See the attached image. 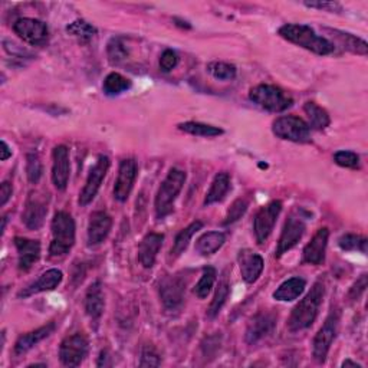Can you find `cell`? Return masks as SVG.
I'll return each instance as SVG.
<instances>
[{
	"label": "cell",
	"mask_w": 368,
	"mask_h": 368,
	"mask_svg": "<svg viewBox=\"0 0 368 368\" xmlns=\"http://www.w3.org/2000/svg\"><path fill=\"white\" fill-rule=\"evenodd\" d=\"M278 33L285 41L297 45V47H301L317 55H321V56L333 54L336 49L333 42H329L326 38H324V36H319L308 25L288 23V25H283L282 27H279Z\"/></svg>",
	"instance_id": "6da1fadb"
},
{
	"label": "cell",
	"mask_w": 368,
	"mask_h": 368,
	"mask_svg": "<svg viewBox=\"0 0 368 368\" xmlns=\"http://www.w3.org/2000/svg\"><path fill=\"white\" fill-rule=\"evenodd\" d=\"M324 295L325 288L322 282H315L311 290L307 293V297L300 301V304L292 309L289 315L288 329L290 333H298V331L307 329L315 322L324 301Z\"/></svg>",
	"instance_id": "7a4b0ae2"
},
{
	"label": "cell",
	"mask_w": 368,
	"mask_h": 368,
	"mask_svg": "<svg viewBox=\"0 0 368 368\" xmlns=\"http://www.w3.org/2000/svg\"><path fill=\"white\" fill-rule=\"evenodd\" d=\"M186 178H188L186 171H183L180 168H171L168 171L167 177L161 183L154 202L156 214L159 219H163L173 211L174 202L180 195L184 183H186Z\"/></svg>",
	"instance_id": "3957f363"
},
{
	"label": "cell",
	"mask_w": 368,
	"mask_h": 368,
	"mask_svg": "<svg viewBox=\"0 0 368 368\" xmlns=\"http://www.w3.org/2000/svg\"><path fill=\"white\" fill-rule=\"evenodd\" d=\"M52 242L49 253L52 256L66 254L75 243V222L69 213L58 211L52 219Z\"/></svg>",
	"instance_id": "277c9868"
},
{
	"label": "cell",
	"mask_w": 368,
	"mask_h": 368,
	"mask_svg": "<svg viewBox=\"0 0 368 368\" xmlns=\"http://www.w3.org/2000/svg\"><path fill=\"white\" fill-rule=\"evenodd\" d=\"M249 98L269 113H282L292 105V98L275 85H257L250 90Z\"/></svg>",
	"instance_id": "5b68a950"
},
{
	"label": "cell",
	"mask_w": 368,
	"mask_h": 368,
	"mask_svg": "<svg viewBox=\"0 0 368 368\" xmlns=\"http://www.w3.org/2000/svg\"><path fill=\"white\" fill-rule=\"evenodd\" d=\"M188 276L184 274H176L166 276L160 283V298L166 311H178L183 307L186 297Z\"/></svg>",
	"instance_id": "8992f818"
},
{
	"label": "cell",
	"mask_w": 368,
	"mask_h": 368,
	"mask_svg": "<svg viewBox=\"0 0 368 368\" xmlns=\"http://www.w3.org/2000/svg\"><path fill=\"white\" fill-rule=\"evenodd\" d=\"M338 324H340V314H338V311L333 309L328 315V318L325 319L321 329L318 331V334L315 336L314 343H312V355L317 362H319V364L325 362L326 355L331 350V345H333V343L337 337Z\"/></svg>",
	"instance_id": "52a82bcc"
},
{
	"label": "cell",
	"mask_w": 368,
	"mask_h": 368,
	"mask_svg": "<svg viewBox=\"0 0 368 368\" xmlns=\"http://www.w3.org/2000/svg\"><path fill=\"white\" fill-rule=\"evenodd\" d=\"M272 131L278 138L292 142H308L311 140V127L295 116L276 118L272 124Z\"/></svg>",
	"instance_id": "ba28073f"
},
{
	"label": "cell",
	"mask_w": 368,
	"mask_h": 368,
	"mask_svg": "<svg viewBox=\"0 0 368 368\" xmlns=\"http://www.w3.org/2000/svg\"><path fill=\"white\" fill-rule=\"evenodd\" d=\"M282 211V203L279 200H274L271 203H268L266 206L261 207L259 211L256 213L254 216V222H253V231H254V238L256 242L259 245H264L268 238L271 236L276 220L279 217Z\"/></svg>",
	"instance_id": "9c48e42d"
},
{
	"label": "cell",
	"mask_w": 368,
	"mask_h": 368,
	"mask_svg": "<svg viewBox=\"0 0 368 368\" xmlns=\"http://www.w3.org/2000/svg\"><path fill=\"white\" fill-rule=\"evenodd\" d=\"M307 231V222L305 217L301 213H292L288 220L285 222V226L282 229L278 246H276V252L275 256L281 257L282 254H285L288 250H290L293 246H295L304 236Z\"/></svg>",
	"instance_id": "30bf717a"
},
{
	"label": "cell",
	"mask_w": 368,
	"mask_h": 368,
	"mask_svg": "<svg viewBox=\"0 0 368 368\" xmlns=\"http://www.w3.org/2000/svg\"><path fill=\"white\" fill-rule=\"evenodd\" d=\"M90 344L84 334H73L66 337L59 347V360L62 365L73 368L81 365L88 355Z\"/></svg>",
	"instance_id": "8fae6325"
},
{
	"label": "cell",
	"mask_w": 368,
	"mask_h": 368,
	"mask_svg": "<svg viewBox=\"0 0 368 368\" xmlns=\"http://www.w3.org/2000/svg\"><path fill=\"white\" fill-rule=\"evenodd\" d=\"M13 30L19 38L33 47L47 44L49 38V29L45 22L32 18H22L13 23Z\"/></svg>",
	"instance_id": "7c38bea8"
},
{
	"label": "cell",
	"mask_w": 368,
	"mask_h": 368,
	"mask_svg": "<svg viewBox=\"0 0 368 368\" xmlns=\"http://www.w3.org/2000/svg\"><path fill=\"white\" fill-rule=\"evenodd\" d=\"M109 159L106 156H98L95 164L91 167L90 170V174H88V178H87V183L85 186L80 195V199H78V203L80 206H88L97 196L101 184L108 173V168H109Z\"/></svg>",
	"instance_id": "4fadbf2b"
},
{
	"label": "cell",
	"mask_w": 368,
	"mask_h": 368,
	"mask_svg": "<svg viewBox=\"0 0 368 368\" xmlns=\"http://www.w3.org/2000/svg\"><path fill=\"white\" fill-rule=\"evenodd\" d=\"M48 214V203L45 195L39 192H32L26 200L25 211L22 214L23 223L32 231H38L44 226L45 217Z\"/></svg>",
	"instance_id": "5bb4252c"
},
{
	"label": "cell",
	"mask_w": 368,
	"mask_h": 368,
	"mask_svg": "<svg viewBox=\"0 0 368 368\" xmlns=\"http://www.w3.org/2000/svg\"><path fill=\"white\" fill-rule=\"evenodd\" d=\"M276 325V317L272 312H257L247 324L245 340L247 344H256L274 333Z\"/></svg>",
	"instance_id": "9a60e30c"
},
{
	"label": "cell",
	"mask_w": 368,
	"mask_h": 368,
	"mask_svg": "<svg viewBox=\"0 0 368 368\" xmlns=\"http://www.w3.org/2000/svg\"><path fill=\"white\" fill-rule=\"evenodd\" d=\"M137 178V164L133 159H125L120 164L118 177L114 186V197L118 202H125L131 195Z\"/></svg>",
	"instance_id": "2e32d148"
},
{
	"label": "cell",
	"mask_w": 368,
	"mask_h": 368,
	"mask_svg": "<svg viewBox=\"0 0 368 368\" xmlns=\"http://www.w3.org/2000/svg\"><path fill=\"white\" fill-rule=\"evenodd\" d=\"M52 181L58 190H65L68 188L69 174H70V161L69 150L65 145H58L52 153Z\"/></svg>",
	"instance_id": "e0dca14e"
},
{
	"label": "cell",
	"mask_w": 368,
	"mask_h": 368,
	"mask_svg": "<svg viewBox=\"0 0 368 368\" xmlns=\"http://www.w3.org/2000/svg\"><path fill=\"white\" fill-rule=\"evenodd\" d=\"M238 261H239L242 278L246 283H254L261 278L265 265L261 254H257L249 249H245L239 252Z\"/></svg>",
	"instance_id": "ac0fdd59"
},
{
	"label": "cell",
	"mask_w": 368,
	"mask_h": 368,
	"mask_svg": "<svg viewBox=\"0 0 368 368\" xmlns=\"http://www.w3.org/2000/svg\"><path fill=\"white\" fill-rule=\"evenodd\" d=\"M113 219L109 217L105 211H94L90 217L88 223V246H98L101 245L111 232Z\"/></svg>",
	"instance_id": "d6986e66"
},
{
	"label": "cell",
	"mask_w": 368,
	"mask_h": 368,
	"mask_svg": "<svg viewBox=\"0 0 368 368\" xmlns=\"http://www.w3.org/2000/svg\"><path fill=\"white\" fill-rule=\"evenodd\" d=\"M15 246L18 249V265L19 269L26 272L29 271L35 262L39 261L41 256V243L38 240H32L26 238H15Z\"/></svg>",
	"instance_id": "ffe728a7"
},
{
	"label": "cell",
	"mask_w": 368,
	"mask_h": 368,
	"mask_svg": "<svg viewBox=\"0 0 368 368\" xmlns=\"http://www.w3.org/2000/svg\"><path fill=\"white\" fill-rule=\"evenodd\" d=\"M328 238H329V231L326 228L319 229L311 242L304 247L302 259L305 264L309 265H321L325 259V252H326V245H328Z\"/></svg>",
	"instance_id": "44dd1931"
},
{
	"label": "cell",
	"mask_w": 368,
	"mask_h": 368,
	"mask_svg": "<svg viewBox=\"0 0 368 368\" xmlns=\"http://www.w3.org/2000/svg\"><path fill=\"white\" fill-rule=\"evenodd\" d=\"M163 240L164 236L161 233H149L141 240L138 246V259L145 269L154 266L157 254L163 246Z\"/></svg>",
	"instance_id": "7402d4cb"
},
{
	"label": "cell",
	"mask_w": 368,
	"mask_h": 368,
	"mask_svg": "<svg viewBox=\"0 0 368 368\" xmlns=\"http://www.w3.org/2000/svg\"><path fill=\"white\" fill-rule=\"evenodd\" d=\"M62 278H63V275L59 269H49L45 274H42L33 283H30L27 288H25L19 293V298H29V297L36 295V293L54 290L55 288L59 286V283L62 282Z\"/></svg>",
	"instance_id": "603a6c76"
},
{
	"label": "cell",
	"mask_w": 368,
	"mask_h": 368,
	"mask_svg": "<svg viewBox=\"0 0 368 368\" xmlns=\"http://www.w3.org/2000/svg\"><path fill=\"white\" fill-rule=\"evenodd\" d=\"M56 325L55 322H49L38 329L30 331L27 334H23L18 338L16 344H15V354L16 355H23L27 351H30L33 347L38 345L39 343H42L45 338H48L51 334H54Z\"/></svg>",
	"instance_id": "cb8c5ba5"
},
{
	"label": "cell",
	"mask_w": 368,
	"mask_h": 368,
	"mask_svg": "<svg viewBox=\"0 0 368 368\" xmlns=\"http://www.w3.org/2000/svg\"><path fill=\"white\" fill-rule=\"evenodd\" d=\"M105 308V298H104V290L99 281L90 285L87 293H85V311L87 315L92 321H98Z\"/></svg>",
	"instance_id": "d4e9b609"
},
{
	"label": "cell",
	"mask_w": 368,
	"mask_h": 368,
	"mask_svg": "<svg viewBox=\"0 0 368 368\" xmlns=\"http://www.w3.org/2000/svg\"><path fill=\"white\" fill-rule=\"evenodd\" d=\"M307 282L302 278H290L279 285V288L274 292V298L281 302H290L298 300L302 292L305 290Z\"/></svg>",
	"instance_id": "484cf974"
},
{
	"label": "cell",
	"mask_w": 368,
	"mask_h": 368,
	"mask_svg": "<svg viewBox=\"0 0 368 368\" xmlns=\"http://www.w3.org/2000/svg\"><path fill=\"white\" fill-rule=\"evenodd\" d=\"M329 33H333L334 39L337 41V44L351 52V54H357V55H362L365 56L368 54V45L364 39L358 38V36L355 35H351V33H347V32H341V30H337V29H326Z\"/></svg>",
	"instance_id": "4316f807"
},
{
	"label": "cell",
	"mask_w": 368,
	"mask_h": 368,
	"mask_svg": "<svg viewBox=\"0 0 368 368\" xmlns=\"http://www.w3.org/2000/svg\"><path fill=\"white\" fill-rule=\"evenodd\" d=\"M229 190H231V176L228 173L216 174L211 186L204 197V206H210L217 202H222Z\"/></svg>",
	"instance_id": "83f0119b"
},
{
	"label": "cell",
	"mask_w": 368,
	"mask_h": 368,
	"mask_svg": "<svg viewBox=\"0 0 368 368\" xmlns=\"http://www.w3.org/2000/svg\"><path fill=\"white\" fill-rule=\"evenodd\" d=\"M226 242V235L222 232H207L196 242V252L202 256H211Z\"/></svg>",
	"instance_id": "f1b7e54d"
},
{
	"label": "cell",
	"mask_w": 368,
	"mask_h": 368,
	"mask_svg": "<svg viewBox=\"0 0 368 368\" xmlns=\"http://www.w3.org/2000/svg\"><path fill=\"white\" fill-rule=\"evenodd\" d=\"M304 111L309 120V127L314 130H325L331 124L329 114L325 111L322 106H319L317 102L308 101L304 105Z\"/></svg>",
	"instance_id": "f546056e"
},
{
	"label": "cell",
	"mask_w": 368,
	"mask_h": 368,
	"mask_svg": "<svg viewBox=\"0 0 368 368\" xmlns=\"http://www.w3.org/2000/svg\"><path fill=\"white\" fill-rule=\"evenodd\" d=\"M131 88V81L123 77L118 72H111L102 84V91L108 97H117L127 92Z\"/></svg>",
	"instance_id": "4dcf8cb0"
},
{
	"label": "cell",
	"mask_w": 368,
	"mask_h": 368,
	"mask_svg": "<svg viewBox=\"0 0 368 368\" xmlns=\"http://www.w3.org/2000/svg\"><path fill=\"white\" fill-rule=\"evenodd\" d=\"M203 228V223L199 222V220H196V222L190 223L188 228H184L177 236H176V240H174V245L171 247V257H178L184 250L188 249L192 238L199 232L202 231Z\"/></svg>",
	"instance_id": "1f68e13d"
},
{
	"label": "cell",
	"mask_w": 368,
	"mask_h": 368,
	"mask_svg": "<svg viewBox=\"0 0 368 368\" xmlns=\"http://www.w3.org/2000/svg\"><path fill=\"white\" fill-rule=\"evenodd\" d=\"M178 130L192 134V135H197V137H217L222 135L223 130L217 128L214 125H209V124H203V123H195V121H189V123H181L178 124Z\"/></svg>",
	"instance_id": "d6a6232c"
},
{
	"label": "cell",
	"mask_w": 368,
	"mask_h": 368,
	"mask_svg": "<svg viewBox=\"0 0 368 368\" xmlns=\"http://www.w3.org/2000/svg\"><path fill=\"white\" fill-rule=\"evenodd\" d=\"M66 32L70 36H73V38L80 39L81 42H88L97 35V29L92 25H90L88 22L82 20V19L73 20L72 23H69L66 26Z\"/></svg>",
	"instance_id": "836d02e7"
},
{
	"label": "cell",
	"mask_w": 368,
	"mask_h": 368,
	"mask_svg": "<svg viewBox=\"0 0 368 368\" xmlns=\"http://www.w3.org/2000/svg\"><path fill=\"white\" fill-rule=\"evenodd\" d=\"M106 54H108L109 62L118 65V63L124 62L128 58L130 51H128L127 44L124 42L123 38H113L111 41L108 42Z\"/></svg>",
	"instance_id": "e575fe53"
},
{
	"label": "cell",
	"mask_w": 368,
	"mask_h": 368,
	"mask_svg": "<svg viewBox=\"0 0 368 368\" xmlns=\"http://www.w3.org/2000/svg\"><path fill=\"white\" fill-rule=\"evenodd\" d=\"M207 70L219 81H233L236 78V66L226 62H211L207 65Z\"/></svg>",
	"instance_id": "d590c367"
},
{
	"label": "cell",
	"mask_w": 368,
	"mask_h": 368,
	"mask_svg": "<svg viewBox=\"0 0 368 368\" xmlns=\"http://www.w3.org/2000/svg\"><path fill=\"white\" fill-rule=\"evenodd\" d=\"M229 292H231V286L226 281H222L219 283L217 289H216V293H214V298L209 307V311H207V315L210 318H214L216 315H219L220 309L223 308L228 297H229Z\"/></svg>",
	"instance_id": "8d00e7d4"
},
{
	"label": "cell",
	"mask_w": 368,
	"mask_h": 368,
	"mask_svg": "<svg viewBox=\"0 0 368 368\" xmlns=\"http://www.w3.org/2000/svg\"><path fill=\"white\" fill-rule=\"evenodd\" d=\"M216 269L211 268V266H207L203 269V275L200 278V281L196 283L195 286V293L196 297H199L200 300H204L207 298V295L210 293L214 282H216Z\"/></svg>",
	"instance_id": "74e56055"
},
{
	"label": "cell",
	"mask_w": 368,
	"mask_h": 368,
	"mask_svg": "<svg viewBox=\"0 0 368 368\" xmlns=\"http://www.w3.org/2000/svg\"><path fill=\"white\" fill-rule=\"evenodd\" d=\"M367 239L358 235L347 233L338 239V246L345 252H361L367 253Z\"/></svg>",
	"instance_id": "f35d334b"
},
{
	"label": "cell",
	"mask_w": 368,
	"mask_h": 368,
	"mask_svg": "<svg viewBox=\"0 0 368 368\" xmlns=\"http://www.w3.org/2000/svg\"><path fill=\"white\" fill-rule=\"evenodd\" d=\"M44 174V167H42V161L39 159V156L36 153H29L26 156V176L27 180L33 184L39 183V180L42 178Z\"/></svg>",
	"instance_id": "ab89813d"
},
{
	"label": "cell",
	"mask_w": 368,
	"mask_h": 368,
	"mask_svg": "<svg viewBox=\"0 0 368 368\" xmlns=\"http://www.w3.org/2000/svg\"><path fill=\"white\" fill-rule=\"evenodd\" d=\"M247 207H249V199L240 197V199L235 200L232 203V206L229 207L228 213H226V217L223 220V225L228 226V225H232V223L238 222V220L246 213Z\"/></svg>",
	"instance_id": "60d3db41"
},
{
	"label": "cell",
	"mask_w": 368,
	"mask_h": 368,
	"mask_svg": "<svg viewBox=\"0 0 368 368\" xmlns=\"http://www.w3.org/2000/svg\"><path fill=\"white\" fill-rule=\"evenodd\" d=\"M334 161L336 164H338L340 167H344V168H358L360 167V157L354 153V152H338L336 153L334 156Z\"/></svg>",
	"instance_id": "b9f144b4"
},
{
	"label": "cell",
	"mask_w": 368,
	"mask_h": 368,
	"mask_svg": "<svg viewBox=\"0 0 368 368\" xmlns=\"http://www.w3.org/2000/svg\"><path fill=\"white\" fill-rule=\"evenodd\" d=\"M160 364H161L160 355H159V352L153 347L147 345V347L142 348L140 367H159Z\"/></svg>",
	"instance_id": "7bdbcfd3"
},
{
	"label": "cell",
	"mask_w": 368,
	"mask_h": 368,
	"mask_svg": "<svg viewBox=\"0 0 368 368\" xmlns=\"http://www.w3.org/2000/svg\"><path fill=\"white\" fill-rule=\"evenodd\" d=\"M177 63H178V55L171 49H166L160 58V69L163 72H170L177 66Z\"/></svg>",
	"instance_id": "ee69618b"
},
{
	"label": "cell",
	"mask_w": 368,
	"mask_h": 368,
	"mask_svg": "<svg viewBox=\"0 0 368 368\" xmlns=\"http://www.w3.org/2000/svg\"><path fill=\"white\" fill-rule=\"evenodd\" d=\"M304 5L307 8L311 9H318V11H324V12H333V13H340L343 12V6L337 2H304Z\"/></svg>",
	"instance_id": "f6af8a7d"
},
{
	"label": "cell",
	"mask_w": 368,
	"mask_h": 368,
	"mask_svg": "<svg viewBox=\"0 0 368 368\" xmlns=\"http://www.w3.org/2000/svg\"><path fill=\"white\" fill-rule=\"evenodd\" d=\"M367 288V274L361 275V278L352 285V288L348 292V298L351 301H358V298L362 295V292Z\"/></svg>",
	"instance_id": "bcb514c9"
},
{
	"label": "cell",
	"mask_w": 368,
	"mask_h": 368,
	"mask_svg": "<svg viewBox=\"0 0 368 368\" xmlns=\"http://www.w3.org/2000/svg\"><path fill=\"white\" fill-rule=\"evenodd\" d=\"M12 193H13V188L9 181H4L0 184V206H5L9 202Z\"/></svg>",
	"instance_id": "7dc6e473"
},
{
	"label": "cell",
	"mask_w": 368,
	"mask_h": 368,
	"mask_svg": "<svg viewBox=\"0 0 368 368\" xmlns=\"http://www.w3.org/2000/svg\"><path fill=\"white\" fill-rule=\"evenodd\" d=\"M0 147H2V154H0V160L2 161H6L8 159H11L12 157V150H11V147L8 145V142L5 141V140H2V142H0Z\"/></svg>",
	"instance_id": "c3c4849f"
},
{
	"label": "cell",
	"mask_w": 368,
	"mask_h": 368,
	"mask_svg": "<svg viewBox=\"0 0 368 368\" xmlns=\"http://www.w3.org/2000/svg\"><path fill=\"white\" fill-rule=\"evenodd\" d=\"M343 367H344V368H347V367H354V368H362V365H360L358 362H354V361H351V360H345V361L343 362Z\"/></svg>",
	"instance_id": "681fc988"
}]
</instances>
